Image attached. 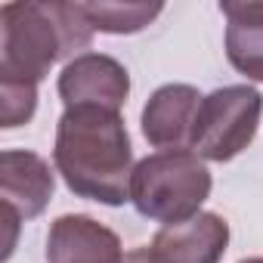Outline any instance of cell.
Segmentation results:
<instances>
[{
    "mask_svg": "<svg viewBox=\"0 0 263 263\" xmlns=\"http://www.w3.org/2000/svg\"><path fill=\"white\" fill-rule=\"evenodd\" d=\"M53 164L78 198L108 208L130 201L137 164L121 111L96 105L65 108L56 124Z\"/></svg>",
    "mask_w": 263,
    "mask_h": 263,
    "instance_id": "obj_1",
    "label": "cell"
},
{
    "mask_svg": "<svg viewBox=\"0 0 263 263\" xmlns=\"http://www.w3.org/2000/svg\"><path fill=\"white\" fill-rule=\"evenodd\" d=\"M0 31V81L25 87H37L59 59H74L93 41L78 4H4Z\"/></svg>",
    "mask_w": 263,
    "mask_h": 263,
    "instance_id": "obj_2",
    "label": "cell"
},
{
    "mask_svg": "<svg viewBox=\"0 0 263 263\" xmlns=\"http://www.w3.org/2000/svg\"><path fill=\"white\" fill-rule=\"evenodd\" d=\"M211 171L204 158L192 149H171L146 155L130 177V201L155 223H186L201 214V204L211 198Z\"/></svg>",
    "mask_w": 263,
    "mask_h": 263,
    "instance_id": "obj_3",
    "label": "cell"
},
{
    "mask_svg": "<svg viewBox=\"0 0 263 263\" xmlns=\"http://www.w3.org/2000/svg\"><path fill=\"white\" fill-rule=\"evenodd\" d=\"M260 115L263 96L251 84H229L208 93L195 118L192 152L204 161H232L254 143Z\"/></svg>",
    "mask_w": 263,
    "mask_h": 263,
    "instance_id": "obj_4",
    "label": "cell"
},
{
    "mask_svg": "<svg viewBox=\"0 0 263 263\" xmlns=\"http://www.w3.org/2000/svg\"><path fill=\"white\" fill-rule=\"evenodd\" d=\"M53 192H56V177L41 155L28 149H7L0 155V198H4V214L10 223L7 257L13 254L19 220L41 217L53 201Z\"/></svg>",
    "mask_w": 263,
    "mask_h": 263,
    "instance_id": "obj_5",
    "label": "cell"
},
{
    "mask_svg": "<svg viewBox=\"0 0 263 263\" xmlns=\"http://www.w3.org/2000/svg\"><path fill=\"white\" fill-rule=\"evenodd\" d=\"M56 90L65 108L96 105V108L121 111L130 96V74L118 59L90 50L65 62Z\"/></svg>",
    "mask_w": 263,
    "mask_h": 263,
    "instance_id": "obj_6",
    "label": "cell"
},
{
    "mask_svg": "<svg viewBox=\"0 0 263 263\" xmlns=\"http://www.w3.org/2000/svg\"><path fill=\"white\" fill-rule=\"evenodd\" d=\"M226 248L229 223L214 211H201L186 223L161 226L140 251L146 263H220Z\"/></svg>",
    "mask_w": 263,
    "mask_h": 263,
    "instance_id": "obj_7",
    "label": "cell"
},
{
    "mask_svg": "<svg viewBox=\"0 0 263 263\" xmlns=\"http://www.w3.org/2000/svg\"><path fill=\"white\" fill-rule=\"evenodd\" d=\"M201 93L192 84H164L158 87L143 108V137L158 152L192 149V130L201 108Z\"/></svg>",
    "mask_w": 263,
    "mask_h": 263,
    "instance_id": "obj_8",
    "label": "cell"
},
{
    "mask_svg": "<svg viewBox=\"0 0 263 263\" xmlns=\"http://www.w3.org/2000/svg\"><path fill=\"white\" fill-rule=\"evenodd\" d=\"M121 238L87 214H62L47 232V263H124Z\"/></svg>",
    "mask_w": 263,
    "mask_h": 263,
    "instance_id": "obj_9",
    "label": "cell"
},
{
    "mask_svg": "<svg viewBox=\"0 0 263 263\" xmlns=\"http://www.w3.org/2000/svg\"><path fill=\"white\" fill-rule=\"evenodd\" d=\"M226 16V56L229 65L248 81L263 84V4H232L223 0Z\"/></svg>",
    "mask_w": 263,
    "mask_h": 263,
    "instance_id": "obj_10",
    "label": "cell"
},
{
    "mask_svg": "<svg viewBox=\"0 0 263 263\" xmlns=\"http://www.w3.org/2000/svg\"><path fill=\"white\" fill-rule=\"evenodd\" d=\"M84 19L90 22L93 31H105V34H137L143 28H149L164 4H108V0H93V4H78Z\"/></svg>",
    "mask_w": 263,
    "mask_h": 263,
    "instance_id": "obj_11",
    "label": "cell"
},
{
    "mask_svg": "<svg viewBox=\"0 0 263 263\" xmlns=\"http://www.w3.org/2000/svg\"><path fill=\"white\" fill-rule=\"evenodd\" d=\"M34 108H37V87L0 81V124L7 130L28 124L34 118Z\"/></svg>",
    "mask_w": 263,
    "mask_h": 263,
    "instance_id": "obj_12",
    "label": "cell"
},
{
    "mask_svg": "<svg viewBox=\"0 0 263 263\" xmlns=\"http://www.w3.org/2000/svg\"><path fill=\"white\" fill-rule=\"evenodd\" d=\"M124 263H146V260H143V251H140V248H137V251H130V254L124 257Z\"/></svg>",
    "mask_w": 263,
    "mask_h": 263,
    "instance_id": "obj_13",
    "label": "cell"
},
{
    "mask_svg": "<svg viewBox=\"0 0 263 263\" xmlns=\"http://www.w3.org/2000/svg\"><path fill=\"white\" fill-rule=\"evenodd\" d=\"M241 263H263V257H248V260H241Z\"/></svg>",
    "mask_w": 263,
    "mask_h": 263,
    "instance_id": "obj_14",
    "label": "cell"
}]
</instances>
